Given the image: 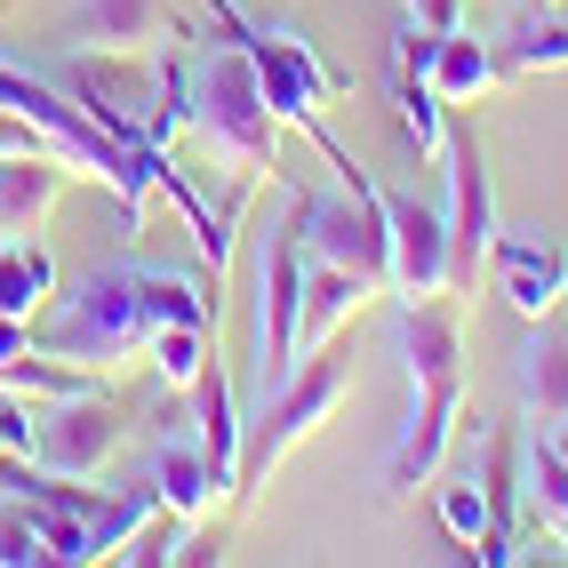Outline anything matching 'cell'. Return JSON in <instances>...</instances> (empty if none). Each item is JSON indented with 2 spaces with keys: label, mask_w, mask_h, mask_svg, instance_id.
Segmentation results:
<instances>
[{
  "label": "cell",
  "mask_w": 568,
  "mask_h": 568,
  "mask_svg": "<svg viewBox=\"0 0 568 568\" xmlns=\"http://www.w3.org/2000/svg\"><path fill=\"white\" fill-rule=\"evenodd\" d=\"M184 129H193L209 144V161L233 169V176H256L264 184V176L281 169V121H273V104H264L256 64H248L241 41L193 72V112H184Z\"/></svg>",
  "instance_id": "cell-1"
},
{
  "label": "cell",
  "mask_w": 568,
  "mask_h": 568,
  "mask_svg": "<svg viewBox=\"0 0 568 568\" xmlns=\"http://www.w3.org/2000/svg\"><path fill=\"white\" fill-rule=\"evenodd\" d=\"M209 9H216V24H224V41H241V49H248L256 89H264V104H273V121H296V129H305L321 153H328V169H336V176H353L361 161H345V144H336V136H328V121H321V104L345 89V81H336V72L313 57V41H305L296 24H248V17L224 9V0H209Z\"/></svg>",
  "instance_id": "cell-2"
},
{
  "label": "cell",
  "mask_w": 568,
  "mask_h": 568,
  "mask_svg": "<svg viewBox=\"0 0 568 568\" xmlns=\"http://www.w3.org/2000/svg\"><path fill=\"white\" fill-rule=\"evenodd\" d=\"M144 296H136V264H97L81 288H57L49 313L32 321V345L57 353V361H81V368H104V361H129L144 353Z\"/></svg>",
  "instance_id": "cell-3"
},
{
  "label": "cell",
  "mask_w": 568,
  "mask_h": 568,
  "mask_svg": "<svg viewBox=\"0 0 568 568\" xmlns=\"http://www.w3.org/2000/svg\"><path fill=\"white\" fill-rule=\"evenodd\" d=\"M345 393H353V368L345 361H328V353H305L296 361V376L264 400V416H256V433L241 440V480H233V505H248L264 480H273L281 465H288V448H305L336 408H345Z\"/></svg>",
  "instance_id": "cell-4"
},
{
  "label": "cell",
  "mask_w": 568,
  "mask_h": 568,
  "mask_svg": "<svg viewBox=\"0 0 568 568\" xmlns=\"http://www.w3.org/2000/svg\"><path fill=\"white\" fill-rule=\"evenodd\" d=\"M161 72H169V57L153 64L144 49H57L49 81L81 104L112 144H144V121H153V104H161Z\"/></svg>",
  "instance_id": "cell-5"
},
{
  "label": "cell",
  "mask_w": 568,
  "mask_h": 568,
  "mask_svg": "<svg viewBox=\"0 0 568 568\" xmlns=\"http://www.w3.org/2000/svg\"><path fill=\"white\" fill-rule=\"evenodd\" d=\"M296 241L313 264H345V273L385 281V201H376V176L353 169L345 193H296Z\"/></svg>",
  "instance_id": "cell-6"
},
{
  "label": "cell",
  "mask_w": 568,
  "mask_h": 568,
  "mask_svg": "<svg viewBox=\"0 0 568 568\" xmlns=\"http://www.w3.org/2000/svg\"><path fill=\"white\" fill-rule=\"evenodd\" d=\"M296 313H305V241H296V216H281L256 256V393L264 400L296 376Z\"/></svg>",
  "instance_id": "cell-7"
},
{
  "label": "cell",
  "mask_w": 568,
  "mask_h": 568,
  "mask_svg": "<svg viewBox=\"0 0 568 568\" xmlns=\"http://www.w3.org/2000/svg\"><path fill=\"white\" fill-rule=\"evenodd\" d=\"M121 440H129V416L97 385L72 400H41V416H32V457H41V473H64V480H97L121 457Z\"/></svg>",
  "instance_id": "cell-8"
},
{
  "label": "cell",
  "mask_w": 568,
  "mask_h": 568,
  "mask_svg": "<svg viewBox=\"0 0 568 568\" xmlns=\"http://www.w3.org/2000/svg\"><path fill=\"white\" fill-rule=\"evenodd\" d=\"M376 201H385V288L400 296H448L457 288V256H448V216L416 193H385L376 184Z\"/></svg>",
  "instance_id": "cell-9"
},
{
  "label": "cell",
  "mask_w": 568,
  "mask_h": 568,
  "mask_svg": "<svg viewBox=\"0 0 568 568\" xmlns=\"http://www.w3.org/2000/svg\"><path fill=\"white\" fill-rule=\"evenodd\" d=\"M440 169H448V256H457V288H480V264L488 241H497V184H488V153L473 129H448L440 144Z\"/></svg>",
  "instance_id": "cell-10"
},
{
  "label": "cell",
  "mask_w": 568,
  "mask_h": 568,
  "mask_svg": "<svg viewBox=\"0 0 568 568\" xmlns=\"http://www.w3.org/2000/svg\"><path fill=\"white\" fill-rule=\"evenodd\" d=\"M457 425H465V376H448V385H425V393H416L408 425H400L393 457H385V497H416V488L448 465Z\"/></svg>",
  "instance_id": "cell-11"
},
{
  "label": "cell",
  "mask_w": 568,
  "mask_h": 568,
  "mask_svg": "<svg viewBox=\"0 0 568 568\" xmlns=\"http://www.w3.org/2000/svg\"><path fill=\"white\" fill-rule=\"evenodd\" d=\"M393 353L408 368V385H448V376H465V321L448 296H408L400 321H393Z\"/></svg>",
  "instance_id": "cell-12"
},
{
  "label": "cell",
  "mask_w": 568,
  "mask_h": 568,
  "mask_svg": "<svg viewBox=\"0 0 568 568\" xmlns=\"http://www.w3.org/2000/svg\"><path fill=\"white\" fill-rule=\"evenodd\" d=\"M480 273L497 281V296L520 321H545V313H560V296H568V248H552V241H505L497 233Z\"/></svg>",
  "instance_id": "cell-13"
},
{
  "label": "cell",
  "mask_w": 568,
  "mask_h": 568,
  "mask_svg": "<svg viewBox=\"0 0 568 568\" xmlns=\"http://www.w3.org/2000/svg\"><path fill=\"white\" fill-rule=\"evenodd\" d=\"M64 184H72V161L57 144H9L0 153V233H41Z\"/></svg>",
  "instance_id": "cell-14"
},
{
  "label": "cell",
  "mask_w": 568,
  "mask_h": 568,
  "mask_svg": "<svg viewBox=\"0 0 568 568\" xmlns=\"http://www.w3.org/2000/svg\"><path fill=\"white\" fill-rule=\"evenodd\" d=\"M513 385H520V408L537 416V425H568V321L545 313V321H528L520 336V361H513Z\"/></svg>",
  "instance_id": "cell-15"
},
{
  "label": "cell",
  "mask_w": 568,
  "mask_h": 568,
  "mask_svg": "<svg viewBox=\"0 0 568 568\" xmlns=\"http://www.w3.org/2000/svg\"><path fill=\"white\" fill-rule=\"evenodd\" d=\"M385 288V281H368V273H345V264H313L305 256V313H296V361L305 353H328V336L345 328L368 296Z\"/></svg>",
  "instance_id": "cell-16"
},
{
  "label": "cell",
  "mask_w": 568,
  "mask_h": 568,
  "mask_svg": "<svg viewBox=\"0 0 568 568\" xmlns=\"http://www.w3.org/2000/svg\"><path fill=\"white\" fill-rule=\"evenodd\" d=\"M193 440H201L209 473L233 488V480H241V440H248V425H241V400H233V385H224L216 361L193 376Z\"/></svg>",
  "instance_id": "cell-17"
},
{
  "label": "cell",
  "mask_w": 568,
  "mask_h": 568,
  "mask_svg": "<svg viewBox=\"0 0 568 568\" xmlns=\"http://www.w3.org/2000/svg\"><path fill=\"white\" fill-rule=\"evenodd\" d=\"M57 296V256L41 233H0V321H41Z\"/></svg>",
  "instance_id": "cell-18"
},
{
  "label": "cell",
  "mask_w": 568,
  "mask_h": 568,
  "mask_svg": "<svg viewBox=\"0 0 568 568\" xmlns=\"http://www.w3.org/2000/svg\"><path fill=\"white\" fill-rule=\"evenodd\" d=\"M161 0H72L64 49H153Z\"/></svg>",
  "instance_id": "cell-19"
},
{
  "label": "cell",
  "mask_w": 568,
  "mask_h": 568,
  "mask_svg": "<svg viewBox=\"0 0 568 568\" xmlns=\"http://www.w3.org/2000/svg\"><path fill=\"white\" fill-rule=\"evenodd\" d=\"M153 497H161L176 520H209V505L224 497V480L209 473L201 440H161V448H153Z\"/></svg>",
  "instance_id": "cell-20"
},
{
  "label": "cell",
  "mask_w": 568,
  "mask_h": 568,
  "mask_svg": "<svg viewBox=\"0 0 568 568\" xmlns=\"http://www.w3.org/2000/svg\"><path fill=\"white\" fill-rule=\"evenodd\" d=\"M136 296H144V328H209V296L176 264H136Z\"/></svg>",
  "instance_id": "cell-21"
},
{
  "label": "cell",
  "mask_w": 568,
  "mask_h": 568,
  "mask_svg": "<svg viewBox=\"0 0 568 568\" xmlns=\"http://www.w3.org/2000/svg\"><path fill=\"white\" fill-rule=\"evenodd\" d=\"M425 81L440 89V104H473L488 81H497V49H480L473 32H440V49H433V72Z\"/></svg>",
  "instance_id": "cell-22"
},
{
  "label": "cell",
  "mask_w": 568,
  "mask_h": 568,
  "mask_svg": "<svg viewBox=\"0 0 568 568\" xmlns=\"http://www.w3.org/2000/svg\"><path fill=\"white\" fill-rule=\"evenodd\" d=\"M497 72H568V24H552V9H520L497 49Z\"/></svg>",
  "instance_id": "cell-23"
},
{
  "label": "cell",
  "mask_w": 568,
  "mask_h": 568,
  "mask_svg": "<svg viewBox=\"0 0 568 568\" xmlns=\"http://www.w3.org/2000/svg\"><path fill=\"white\" fill-rule=\"evenodd\" d=\"M393 104H400V136H408V153L416 161H440V144H448V121H440V89L433 81H416V72H400L393 81Z\"/></svg>",
  "instance_id": "cell-24"
},
{
  "label": "cell",
  "mask_w": 568,
  "mask_h": 568,
  "mask_svg": "<svg viewBox=\"0 0 568 568\" xmlns=\"http://www.w3.org/2000/svg\"><path fill=\"white\" fill-rule=\"evenodd\" d=\"M528 505H537V520L552 528V537H568V457L537 433V448H528Z\"/></svg>",
  "instance_id": "cell-25"
},
{
  "label": "cell",
  "mask_w": 568,
  "mask_h": 568,
  "mask_svg": "<svg viewBox=\"0 0 568 568\" xmlns=\"http://www.w3.org/2000/svg\"><path fill=\"white\" fill-rule=\"evenodd\" d=\"M144 353H153L169 393H193V376L209 368V328H153V336H144Z\"/></svg>",
  "instance_id": "cell-26"
},
{
  "label": "cell",
  "mask_w": 568,
  "mask_h": 568,
  "mask_svg": "<svg viewBox=\"0 0 568 568\" xmlns=\"http://www.w3.org/2000/svg\"><path fill=\"white\" fill-rule=\"evenodd\" d=\"M184 528H193V520H176L161 497H153V513H144L136 528H129V537L121 545H112V560H129V568H153V560H176V545H184Z\"/></svg>",
  "instance_id": "cell-27"
},
{
  "label": "cell",
  "mask_w": 568,
  "mask_h": 568,
  "mask_svg": "<svg viewBox=\"0 0 568 568\" xmlns=\"http://www.w3.org/2000/svg\"><path fill=\"white\" fill-rule=\"evenodd\" d=\"M32 560H49L41 520H32L24 497H9V488H0V568H32Z\"/></svg>",
  "instance_id": "cell-28"
},
{
  "label": "cell",
  "mask_w": 568,
  "mask_h": 568,
  "mask_svg": "<svg viewBox=\"0 0 568 568\" xmlns=\"http://www.w3.org/2000/svg\"><path fill=\"white\" fill-rule=\"evenodd\" d=\"M440 528L448 537H457L465 552L488 537V488L480 480H457V488H440Z\"/></svg>",
  "instance_id": "cell-29"
},
{
  "label": "cell",
  "mask_w": 568,
  "mask_h": 568,
  "mask_svg": "<svg viewBox=\"0 0 568 568\" xmlns=\"http://www.w3.org/2000/svg\"><path fill=\"white\" fill-rule=\"evenodd\" d=\"M408 17L433 32H465V0H408Z\"/></svg>",
  "instance_id": "cell-30"
},
{
  "label": "cell",
  "mask_w": 568,
  "mask_h": 568,
  "mask_svg": "<svg viewBox=\"0 0 568 568\" xmlns=\"http://www.w3.org/2000/svg\"><path fill=\"white\" fill-rule=\"evenodd\" d=\"M0 448H9V440H0Z\"/></svg>",
  "instance_id": "cell-31"
}]
</instances>
